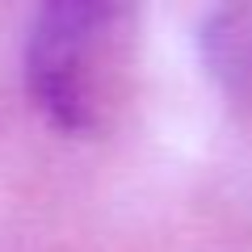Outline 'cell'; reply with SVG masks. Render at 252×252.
I'll use <instances>...</instances> for the list:
<instances>
[{"instance_id":"6da1fadb","label":"cell","mask_w":252,"mask_h":252,"mask_svg":"<svg viewBox=\"0 0 252 252\" xmlns=\"http://www.w3.org/2000/svg\"><path fill=\"white\" fill-rule=\"evenodd\" d=\"M135 26L118 4H51L26 46L34 105L63 130H105L126 105Z\"/></svg>"}]
</instances>
